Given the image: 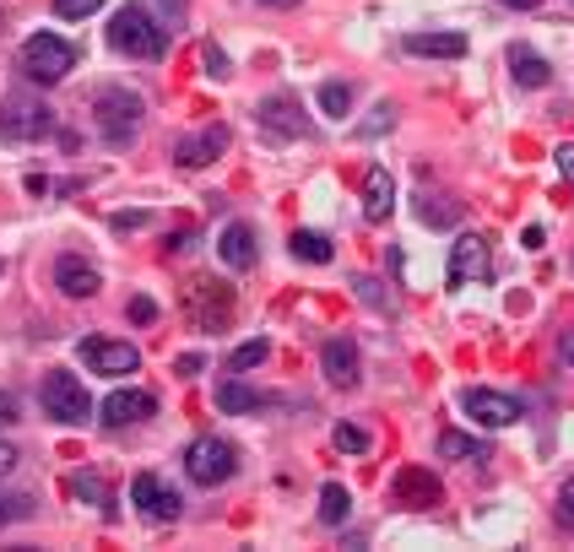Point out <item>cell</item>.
Segmentation results:
<instances>
[{"label": "cell", "mask_w": 574, "mask_h": 552, "mask_svg": "<svg viewBox=\"0 0 574 552\" xmlns=\"http://www.w3.org/2000/svg\"><path fill=\"white\" fill-rule=\"evenodd\" d=\"M109 44H115L120 55H130V61H158L169 39H163V28L152 22V11L130 0V6L115 11V22H109Z\"/></svg>", "instance_id": "cell-1"}, {"label": "cell", "mask_w": 574, "mask_h": 552, "mask_svg": "<svg viewBox=\"0 0 574 552\" xmlns=\"http://www.w3.org/2000/svg\"><path fill=\"white\" fill-rule=\"evenodd\" d=\"M39 401H44V418H55V423H65V429H82V423L93 418L87 385H82L71 368H50V374H44V390H39Z\"/></svg>", "instance_id": "cell-2"}, {"label": "cell", "mask_w": 574, "mask_h": 552, "mask_svg": "<svg viewBox=\"0 0 574 552\" xmlns=\"http://www.w3.org/2000/svg\"><path fill=\"white\" fill-rule=\"evenodd\" d=\"M76 71V50L55 39V33H33L28 44H22V76L28 82H39V87H55Z\"/></svg>", "instance_id": "cell-3"}, {"label": "cell", "mask_w": 574, "mask_h": 552, "mask_svg": "<svg viewBox=\"0 0 574 552\" xmlns=\"http://www.w3.org/2000/svg\"><path fill=\"white\" fill-rule=\"evenodd\" d=\"M239 472V461H234V444L228 439H217V433H201L185 444V477H191L195 488H217V483H228Z\"/></svg>", "instance_id": "cell-4"}, {"label": "cell", "mask_w": 574, "mask_h": 552, "mask_svg": "<svg viewBox=\"0 0 574 552\" xmlns=\"http://www.w3.org/2000/svg\"><path fill=\"white\" fill-rule=\"evenodd\" d=\"M93 115H98V130L109 147H130L136 141V125H141V98L126 93V87H104L93 98Z\"/></svg>", "instance_id": "cell-5"}, {"label": "cell", "mask_w": 574, "mask_h": 552, "mask_svg": "<svg viewBox=\"0 0 574 552\" xmlns=\"http://www.w3.org/2000/svg\"><path fill=\"white\" fill-rule=\"evenodd\" d=\"M50 130H55V109H50L44 98L17 93V98L0 104V136H6V141H39V136H50Z\"/></svg>", "instance_id": "cell-6"}, {"label": "cell", "mask_w": 574, "mask_h": 552, "mask_svg": "<svg viewBox=\"0 0 574 552\" xmlns=\"http://www.w3.org/2000/svg\"><path fill=\"white\" fill-rule=\"evenodd\" d=\"M76 353H82V364L93 368V374H109V379H120V374H136V368H141V353H136L130 342H109V336H87Z\"/></svg>", "instance_id": "cell-7"}, {"label": "cell", "mask_w": 574, "mask_h": 552, "mask_svg": "<svg viewBox=\"0 0 574 552\" xmlns=\"http://www.w3.org/2000/svg\"><path fill=\"white\" fill-rule=\"evenodd\" d=\"M130 498L141 504V515L147 520H158V526H169V520H180V509H185V498L174 488H163V477L158 472H141L136 483H130Z\"/></svg>", "instance_id": "cell-8"}, {"label": "cell", "mask_w": 574, "mask_h": 552, "mask_svg": "<svg viewBox=\"0 0 574 552\" xmlns=\"http://www.w3.org/2000/svg\"><path fill=\"white\" fill-rule=\"evenodd\" d=\"M488 266H494V245H488V234H466V239H455V249H450V282H455V288L488 277Z\"/></svg>", "instance_id": "cell-9"}, {"label": "cell", "mask_w": 574, "mask_h": 552, "mask_svg": "<svg viewBox=\"0 0 574 552\" xmlns=\"http://www.w3.org/2000/svg\"><path fill=\"white\" fill-rule=\"evenodd\" d=\"M390 493H396V504H407V509H434V504L445 498L440 477H434L429 466H401L396 483H390Z\"/></svg>", "instance_id": "cell-10"}, {"label": "cell", "mask_w": 574, "mask_h": 552, "mask_svg": "<svg viewBox=\"0 0 574 552\" xmlns=\"http://www.w3.org/2000/svg\"><path fill=\"white\" fill-rule=\"evenodd\" d=\"M461 407H466L483 429H510L515 418H520V407H515L505 390H483V385H477V390H466V396H461Z\"/></svg>", "instance_id": "cell-11"}, {"label": "cell", "mask_w": 574, "mask_h": 552, "mask_svg": "<svg viewBox=\"0 0 574 552\" xmlns=\"http://www.w3.org/2000/svg\"><path fill=\"white\" fill-rule=\"evenodd\" d=\"M152 412H158V396H152V390H115V396L104 401V423H109V429L147 423Z\"/></svg>", "instance_id": "cell-12"}, {"label": "cell", "mask_w": 574, "mask_h": 552, "mask_svg": "<svg viewBox=\"0 0 574 552\" xmlns=\"http://www.w3.org/2000/svg\"><path fill=\"white\" fill-rule=\"evenodd\" d=\"M320 368H325V379H331L336 390H353V385H358V347H353L347 336H331L325 353H320Z\"/></svg>", "instance_id": "cell-13"}, {"label": "cell", "mask_w": 574, "mask_h": 552, "mask_svg": "<svg viewBox=\"0 0 574 552\" xmlns=\"http://www.w3.org/2000/svg\"><path fill=\"white\" fill-rule=\"evenodd\" d=\"M390 212H396V180H390V169H369L364 174V217L369 223H390Z\"/></svg>", "instance_id": "cell-14"}, {"label": "cell", "mask_w": 574, "mask_h": 552, "mask_svg": "<svg viewBox=\"0 0 574 552\" xmlns=\"http://www.w3.org/2000/svg\"><path fill=\"white\" fill-rule=\"evenodd\" d=\"M223 147H228V130H223V125H206L201 136H191V141L174 147V163H180V169H206Z\"/></svg>", "instance_id": "cell-15"}, {"label": "cell", "mask_w": 574, "mask_h": 552, "mask_svg": "<svg viewBox=\"0 0 574 552\" xmlns=\"http://www.w3.org/2000/svg\"><path fill=\"white\" fill-rule=\"evenodd\" d=\"M55 288H61L65 299H93V293H98V271H93L82 255H61V266H55Z\"/></svg>", "instance_id": "cell-16"}, {"label": "cell", "mask_w": 574, "mask_h": 552, "mask_svg": "<svg viewBox=\"0 0 574 552\" xmlns=\"http://www.w3.org/2000/svg\"><path fill=\"white\" fill-rule=\"evenodd\" d=\"M217 255H223V266L250 271L256 266V234H250V223H228L223 239H217Z\"/></svg>", "instance_id": "cell-17"}, {"label": "cell", "mask_w": 574, "mask_h": 552, "mask_svg": "<svg viewBox=\"0 0 574 552\" xmlns=\"http://www.w3.org/2000/svg\"><path fill=\"white\" fill-rule=\"evenodd\" d=\"M256 115H260V130H271V136H282V141H288V136H304V115H299L293 98H266Z\"/></svg>", "instance_id": "cell-18"}, {"label": "cell", "mask_w": 574, "mask_h": 552, "mask_svg": "<svg viewBox=\"0 0 574 552\" xmlns=\"http://www.w3.org/2000/svg\"><path fill=\"white\" fill-rule=\"evenodd\" d=\"M407 50L423 55V61H461L466 55V39L461 33H407Z\"/></svg>", "instance_id": "cell-19"}, {"label": "cell", "mask_w": 574, "mask_h": 552, "mask_svg": "<svg viewBox=\"0 0 574 552\" xmlns=\"http://www.w3.org/2000/svg\"><path fill=\"white\" fill-rule=\"evenodd\" d=\"M510 76L520 82V87H548V82H553V65L542 61L537 50H520V44H515L510 50Z\"/></svg>", "instance_id": "cell-20"}, {"label": "cell", "mask_w": 574, "mask_h": 552, "mask_svg": "<svg viewBox=\"0 0 574 552\" xmlns=\"http://www.w3.org/2000/svg\"><path fill=\"white\" fill-rule=\"evenodd\" d=\"M71 493H76V498H87L93 509L115 515V493H109V483H104L98 472H76V477H71Z\"/></svg>", "instance_id": "cell-21"}, {"label": "cell", "mask_w": 574, "mask_h": 552, "mask_svg": "<svg viewBox=\"0 0 574 552\" xmlns=\"http://www.w3.org/2000/svg\"><path fill=\"white\" fill-rule=\"evenodd\" d=\"M434 450H440V461H488V450H483L472 433H455V429L440 433V444H434Z\"/></svg>", "instance_id": "cell-22"}, {"label": "cell", "mask_w": 574, "mask_h": 552, "mask_svg": "<svg viewBox=\"0 0 574 552\" xmlns=\"http://www.w3.org/2000/svg\"><path fill=\"white\" fill-rule=\"evenodd\" d=\"M217 407H223V412H260V407H266V396L250 390L245 379H228V385L217 390Z\"/></svg>", "instance_id": "cell-23"}, {"label": "cell", "mask_w": 574, "mask_h": 552, "mask_svg": "<svg viewBox=\"0 0 574 552\" xmlns=\"http://www.w3.org/2000/svg\"><path fill=\"white\" fill-rule=\"evenodd\" d=\"M347 515H353L347 488H342V483H325V488H320V520H325V526H347Z\"/></svg>", "instance_id": "cell-24"}, {"label": "cell", "mask_w": 574, "mask_h": 552, "mask_svg": "<svg viewBox=\"0 0 574 552\" xmlns=\"http://www.w3.org/2000/svg\"><path fill=\"white\" fill-rule=\"evenodd\" d=\"M418 217H423L429 228H450V223L461 217V206H455L450 195H423V206H418Z\"/></svg>", "instance_id": "cell-25"}, {"label": "cell", "mask_w": 574, "mask_h": 552, "mask_svg": "<svg viewBox=\"0 0 574 552\" xmlns=\"http://www.w3.org/2000/svg\"><path fill=\"white\" fill-rule=\"evenodd\" d=\"M320 109H325L331 120H347V109H353V87H347V82H325V87H320Z\"/></svg>", "instance_id": "cell-26"}, {"label": "cell", "mask_w": 574, "mask_h": 552, "mask_svg": "<svg viewBox=\"0 0 574 552\" xmlns=\"http://www.w3.org/2000/svg\"><path fill=\"white\" fill-rule=\"evenodd\" d=\"M293 255H299V260H310V266H331V255H336V249L325 245L320 234H293Z\"/></svg>", "instance_id": "cell-27"}, {"label": "cell", "mask_w": 574, "mask_h": 552, "mask_svg": "<svg viewBox=\"0 0 574 552\" xmlns=\"http://www.w3.org/2000/svg\"><path fill=\"white\" fill-rule=\"evenodd\" d=\"M17 520H33V498L28 493H0V531L17 526Z\"/></svg>", "instance_id": "cell-28"}, {"label": "cell", "mask_w": 574, "mask_h": 552, "mask_svg": "<svg viewBox=\"0 0 574 552\" xmlns=\"http://www.w3.org/2000/svg\"><path fill=\"white\" fill-rule=\"evenodd\" d=\"M331 444H336L342 455H364V450H369V433L358 429V423H336V429H331Z\"/></svg>", "instance_id": "cell-29"}, {"label": "cell", "mask_w": 574, "mask_h": 552, "mask_svg": "<svg viewBox=\"0 0 574 552\" xmlns=\"http://www.w3.org/2000/svg\"><path fill=\"white\" fill-rule=\"evenodd\" d=\"M353 293L364 299L369 309H380V314H390V299H385V282H375V277H353Z\"/></svg>", "instance_id": "cell-30"}, {"label": "cell", "mask_w": 574, "mask_h": 552, "mask_svg": "<svg viewBox=\"0 0 574 552\" xmlns=\"http://www.w3.org/2000/svg\"><path fill=\"white\" fill-rule=\"evenodd\" d=\"M266 358H271V347H266V342H245V347H239V353H234V374H245V368H256V364H266Z\"/></svg>", "instance_id": "cell-31"}, {"label": "cell", "mask_w": 574, "mask_h": 552, "mask_svg": "<svg viewBox=\"0 0 574 552\" xmlns=\"http://www.w3.org/2000/svg\"><path fill=\"white\" fill-rule=\"evenodd\" d=\"M396 125V104H375V115L358 125V136H380V130H390Z\"/></svg>", "instance_id": "cell-32"}, {"label": "cell", "mask_w": 574, "mask_h": 552, "mask_svg": "<svg viewBox=\"0 0 574 552\" xmlns=\"http://www.w3.org/2000/svg\"><path fill=\"white\" fill-rule=\"evenodd\" d=\"M553 515H559V526L574 531V477H564V488H559V504H553Z\"/></svg>", "instance_id": "cell-33"}, {"label": "cell", "mask_w": 574, "mask_h": 552, "mask_svg": "<svg viewBox=\"0 0 574 552\" xmlns=\"http://www.w3.org/2000/svg\"><path fill=\"white\" fill-rule=\"evenodd\" d=\"M55 11L76 22V17H93V11H104V0H55Z\"/></svg>", "instance_id": "cell-34"}, {"label": "cell", "mask_w": 574, "mask_h": 552, "mask_svg": "<svg viewBox=\"0 0 574 552\" xmlns=\"http://www.w3.org/2000/svg\"><path fill=\"white\" fill-rule=\"evenodd\" d=\"M130 320H136V325H152V320H158V304H152V299H130Z\"/></svg>", "instance_id": "cell-35"}, {"label": "cell", "mask_w": 574, "mask_h": 552, "mask_svg": "<svg viewBox=\"0 0 574 552\" xmlns=\"http://www.w3.org/2000/svg\"><path fill=\"white\" fill-rule=\"evenodd\" d=\"M553 163H559V174H564V180L574 184V141H564V147L553 152Z\"/></svg>", "instance_id": "cell-36"}, {"label": "cell", "mask_w": 574, "mask_h": 552, "mask_svg": "<svg viewBox=\"0 0 574 552\" xmlns=\"http://www.w3.org/2000/svg\"><path fill=\"white\" fill-rule=\"evenodd\" d=\"M17 461H22V455H17V444H6V439H0V477H11V472H17Z\"/></svg>", "instance_id": "cell-37"}, {"label": "cell", "mask_w": 574, "mask_h": 552, "mask_svg": "<svg viewBox=\"0 0 574 552\" xmlns=\"http://www.w3.org/2000/svg\"><path fill=\"white\" fill-rule=\"evenodd\" d=\"M115 228H120V234H126V228H147V212H120Z\"/></svg>", "instance_id": "cell-38"}, {"label": "cell", "mask_w": 574, "mask_h": 552, "mask_svg": "<svg viewBox=\"0 0 574 552\" xmlns=\"http://www.w3.org/2000/svg\"><path fill=\"white\" fill-rule=\"evenodd\" d=\"M206 71H212V76H228V55H223V50H206Z\"/></svg>", "instance_id": "cell-39"}, {"label": "cell", "mask_w": 574, "mask_h": 552, "mask_svg": "<svg viewBox=\"0 0 574 552\" xmlns=\"http://www.w3.org/2000/svg\"><path fill=\"white\" fill-rule=\"evenodd\" d=\"M0 423H17V396L0 390Z\"/></svg>", "instance_id": "cell-40"}, {"label": "cell", "mask_w": 574, "mask_h": 552, "mask_svg": "<svg viewBox=\"0 0 574 552\" xmlns=\"http://www.w3.org/2000/svg\"><path fill=\"white\" fill-rule=\"evenodd\" d=\"M174 368H180V374L191 379V374H201V358H195V353H185V358H180V364H174Z\"/></svg>", "instance_id": "cell-41"}, {"label": "cell", "mask_w": 574, "mask_h": 552, "mask_svg": "<svg viewBox=\"0 0 574 552\" xmlns=\"http://www.w3.org/2000/svg\"><path fill=\"white\" fill-rule=\"evenodd\" d=\"M559 347H564V364L574 368V325H570V331H564V342H559Z\"/></svg>", "instance_id": "cell-42"}, {"label": "cell", "mask_w": 574, "mask_h": 552, "mask_svg": "<svg viewBox=\"0 0 574 552\" xmlns=\"http://www.w3.org/2000/svg\"><path fill=\"white\" fill-rule=\"evenodd\" d=\"M260 6H271V11H293V6H304V0H260Z\"/></svg>", "instance_id": "cell-43"}, {"label": "cell", "mask_w": 574, "mask_h": 552, "mask_svg": "<svg viewBox=\"0 0 574 552\" xmlns=\"http://www.w3.org/2000/svg\"><path fill=\"white\" fill-rule=\"evenodd\" d=\"M505 6H515V11H531V6H542V0H505Z\"/></svg>", "instance_id": "cell-44"}]
</instances>
